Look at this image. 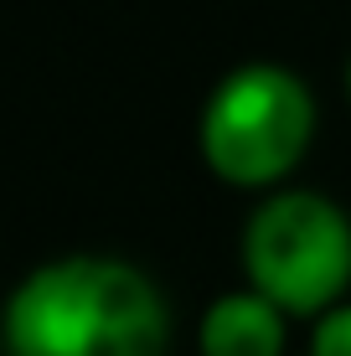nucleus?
<instances>
[{
    "label": "nucleus",
    "instance_id": "nucleus-1",
    "mask_svg": "<svg viewBox=\"0 0 351 356\" xmlns=\"http://www.w3.org/2000/svg\"><path fill=\"white\" fill-rule=\"evenodd\" d=\"M171 321L155 284L124 259L72 253L21 279L6 305L10 356H161Z\"/></svg>",
    "mask_w": 351,
    "mask_h": 356
},
{
    "label": "nucleus",
    "instance_id": "nucleus-2",
    "mask_svg": "<svg viewBox=\"0 0 351 356\" xmlns=\"http://www.w3.org/2000/svg\"><path fill=\"white\" fill-rule=\"evenodd\" d=\"M316 129L310 88L274 63H243L202 108V155L233 186H269L289 176Z\"/></svg>",
    "mask_w": 351,
    "mask_h": 356
},
{
    "label": "nucleus",
    "instance_id": "nucleus-3",
    "mask_svg": "<svg viewBox=\"0 0 351 356\" xmlns=\"http://www.w3.org/2000/svg\"><path fill=\"white\" fill-rule=\"evenodd\" d=\"M248 284L284 315H316L351 279V222L316 191H279L243 232Z\"/></svg>",
    "mask_w": 351,
    "mask_h": 356
},
{
    "label": "nucleus",
    "instance_id": "nucleus-4",
    "mask_svg": "<svg viewBox=\"0 0 351 356\" xmlns=\"http://www.w3.org/2000/svg\"><path fill=\"white\" fill-rule=\"evenodd\" d=\"M284 351V310L259 289H238L207 310L202 356H279Z\"/></svg>",
    "mask_w": 351,
    "mask_h": 356
},
{
    "label": "nucleus",
    "instance_id": "nucleus-5",
    "mask_svg": "<svg viewBox=\"0 0 351 356\" xmlns=\"http://www.w3.org/2000/svg\"><path fill=\"white\" fill-rule=\"evenodd\" d=\"M310 356H351V305H336L316 321V346Z\"/></svg>",
    "mask_w": 351,
    "mask_h": 356
},
{
    "label": "nucleus",
    "instance_id": "nucleus-6",
    "mask_svg": "<svg viewBox=\"0 0 351 356\" xmlns=\"http://www.w3.org/2000/svg\"><path fill=\"white\" fill-rule=\"evenodd\" d=\"M346 93H351V67H346Z\"/></svg>",
    "mask_w": 351,
    "mask_h": 356
}]
</instances>
